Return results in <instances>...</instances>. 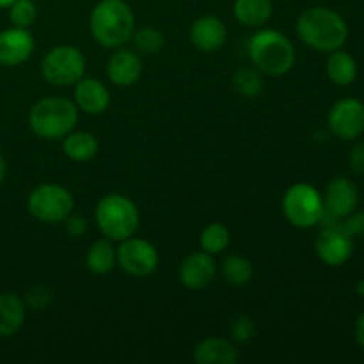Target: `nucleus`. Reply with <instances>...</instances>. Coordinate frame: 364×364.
Listing matches in <instances>:
<instances>
[{
  "label": "nucleus",
  "instance_id": "28",
  "mask_svg": "<svg viewBox=\"0 0 364 364\" xmlns=\"http://www.w3.org/2000/svg\"><path fill=\"white\" fill-rule=\"evenodd\" d=\"M9 18L14 27H31L38 18V7H36L34 0H16L9 7Z\"/></svg>",
  "mask_w": 364,
  "mask_h": 364
},
{
  "label": "nucleus",
  "instance_id": "14",
  "mask_svg": "<svg viewBox=\"0 0 364 364\" xmlns=\"http://www.w3.org/2000/svg\"><path fill=\"white\" fill-rule=\"evenodd\" d=\"M142 75V60L132 48H119L110 55L107 63V77L117 87H130L137 84Z\"/></svg>",
  "mask_w": 364,
  "mask_h": 364
},
{
  "label": "nucleus",
  "instance_id": "9",
  "mask_svg": "<svg viewBox=\"0 0 364 364\" xmlns=\"http://www.w3.org/2000/svg\"><path fill=\"white\" fill-rule=\"evenodd\" d=\"M160 263L159 251L142 238L130 237L117 247V265L132 277H148L156 272Z\"/></svg>",
  "mask_w": 364,
  "mask_h": 364
},
{
  "label": "nucleus",
  "instance_id": "33",
  "mask_svg": "<svg viewBox=\"0 0 364 364\" xmlns=\"http://www.w3.org/2000/svg\"><path fill=\"white\" fill-rule=\"evenodd\" d=\"M64 224H66V231L68 235H71V237H80V235H84L85 231H87V223H85L84 217L80 215H70L66 220H64Z\"/></svg>",
  "mask_w": 364,
  "mask_h": 364
},
{
  "label": "nucleus",
  "instance_id": "6",
  "mask_svg": "<svg viewBox=\"0 0 364 364\" xmlns=\"http://www.w3.org/2000/svg\"><path fill=\"white\" fill-rule=\"evenodd\" d=\"M281 210L291 226L299 230L315 228L323 215L322 194L309 183H295L284 192Z\"/></svg>",
  "mask_w": 364,
  "mask_h": 364
},
{
  "label": "nucleus",
  "instance_id": "32",
  "mask_svg": "<svg viewBox=\"0 0 364 364\" xmlns=\"http://www.w3.org/2000/svg\"><path fill=\"white\" fill-rule=\"evenodd\" d=\"M348 162H350V169L354 171V174L364 176V142H359L358 146H354L350 156H348Z\"/></svg>",
  "mask_w": 364,
  "mask_h": 364
},
{
  "label": "nucleus",
  "instance_id": "8",
  "mask_svg": "<svg viewBox=\"0 0 364 364\" xmlns=\"http://www.w3.org/2000/svg\"><path fill=\"white\" fill-rule=\"evenodd\" d=\"M41 73L55 87L75 85L85 73V57L77 46L60 45L48 50L43 57Z\"/></svg>",
  "mask_w": 364,
  "mask_h": 364
},
{
  "label": "nucleus",
  "instance_id": "11",
  "mask_svg": "<svg viewBox=\"0 0 364 364\" xmlns=\"http://www.w3.org/2000/svg\"><path fill=\"white\" fill-rule=\"evenodd\" d=\"M315 251L320 262L329 267H341L354 252V238L345 231L341 223L327 224L316 237Z\"/></svg>",
  "mask_w": 364,
  "mask_h": 364
},
{
  "label": "nucleus",
  "instance_id": "31",
  "mask_svg": "<svg viewBox=\"0 0 364 364\" xmlns=\"http://www.w3.org/2000/svg\"><path fill=\"white\" fill-rule=\"evenodd\" d=\"M341 226L352 238H364V210L352 212L347 219L341 220Z\"/></svg>",
  "mask_w": 364,
  "mask_h": 364
},
{
  "label": "nucleus",
  "instance_id": "35",
  "mask_svg": "<svg viewBox=\"0 0 364 364\" xmlns=\"http://www.w3.org/2000/svg\"><path fill=\"white\" fill-rule=\"evenodd\" d=\"M6 173H7L6 159H4V153H2V149H0V187H2L4 180H6Z\"/></svg>",
  "mask_w": 364,
  "mask_h": 364
},
{
  "label": "nucleus",
  "instance_id": "27",
  "mask_svg": "<svg viewBox=\"0 0 364 364\" xmlns=\"http://www.w3.org/2000/svg\"><path fill=\"white\" fill-rule=\"evenodd\" d=\"M132 41H134L135 50H139L144 55H155L166 45L162 31L155 27H141L139 31H134Z\"/></svg>",
  "mask_w": 364,
  "mask_h": 364
},
{
  "label": "nucleus",
  "instance_id": "17",
  "mask_svg": "<svg viewBox=\"0 0 364 364\" xmlns=\"http://www.w3.org/2000/svg\"><path fill=\"white\" fill-rule=\"evenodd\" d=\"M188 38L199 52H217L219 48H223L228 39L226 25L217 16H201L191 25Z\"/></svg>",
  "mask_w": 364,
  "mask_h": 364
},
{
  "label": "nucleus",
  "instance_id": "22",
  "mask_svg": "<svg viewBox=\"0 0 364 364\" xmlns=\"http://www.w3.org/2000/svg\"><path fill=\"white\" fill-rule=\"evenodd\" d=\"M326 73L333 84L347 87V85L354 84V80L358 78V63L348 52H343L341 48L334 50L327 59Z\"/></svg>",
  "mask_w": 364,
  "mask_h": 364
},
{
  "label": "nucleus",
  "instance_id": "2",
  "mask_svg": "<svg viewBox=\"0 0 364 364\" xmlns=\"http://www.w3.org/2000/svg\"><path fill=\"white\" fill-rule=\"evenodd\" d=\"M89 31L105 48H119L135 31L134 11L124 0H100L89 16Z\"/></svg>",
  "mask_w": 364,
  "mask_h": 364
},
{
  "label": "nucleus",
  "instance_id": "34",
  "mask_svg": "<svg viewBox=\"0 0 364 364\" xmlns=\"http://www.w3.org/2000/svg\"><path fill=\"white\" fill-rule=\"evenodd\" d=\"M354 336H355V341H358L359 347L364 350V313L361 316L358 318V322H355V327H354Z\"/></svg>",
  "mask_w": 364,
  "mask_h": 364
},
{
  "label": "nucleus",
  "instance_id": "1",
  "mask_svg": "<svg viewBox=\"0 0 364 364\" xmlns=\"http://www.w3.org/2000/svg\"><path fill=\"white\" fill-rule=\"evenodd\" d=\"M297 36L316 52L340 50L348 39V25L341 14L329 7H309L299 16Z\"/></svg>",
  "mask_w": 364,
  "mask_h": 364
},
{
  "label": "nucleus",
  "instance_id": "13",
  "mask_svg": "<svg viewBox=\"0 0 364 364\" xmlns=\"http://www.w3.org/2000/svg\"><path fill=\"white\" fill-rule=\"evenodd\" d=\"M217 274L215 259L212 255L205 251H196L185 256L178 269L180 283L188 290H203L213 283Z\"/></svg>",
  "mask_w": 364,
  "mask_h": 364
},
{
  "label": "nucleus",
  "instance_id": "5",
  "mask_svg": "<svg viewBox=\"0 0 364 364\" xmlns=\"http://www.w3.org/2000/svg\"><path fill=\"white\" fill-rule=\"evenodd\" d=\"M95 219L103 237L112 242H123L134 237L141 224L137 205L123 194H109L100 199Z\"/></svg>",
  "mask_w": 364,
  "mask_h": 364
},
{
  "label": "nucleus",
  "instance_id": "7",
  "mask_svg": "<svg viewBox=\"0 0 364 364\" xmlns=\"http://www.w3.org/2000/svg\"><path fill=\"white\" fill-rule=\"evenodd\" d=\"M75 199L68 188L57 183H43L28 194L27 208L34 219L45 224L64 223L71 215Z\"/></svg>",
  "mask_w": 364,
  "mask_h": 364
},
{
  "label": "nucleus",
  "instance_id": "12",
  "mask_svg": "<svg viewBox=\"0 0 364 364\" xmlns=\"http://www.w3.org/2000/svg\"><path fill=\"white\" fill-rule=\"evenodd\" d=\"M327 123L338 139L354 141L364 132V103L355 98L340 100L329 110Z\"/></svg>",
  "mask_w": 364,
  "mask_h": 364
},
{
  "label": "nucleus",
  "instance_id": "26",
  "mask_svg": "<svg viewBox=\"0 0 364 364\" xmlns=\"http://www.w3.org/2000/svg\"><path fill=\"white\" fill-rule=\"evenodd\" d=\"M230 231H228V228L224 226V224L220 223H212L208 224V226L203 230L201 233V249L205 252H208V255L215 256V255H220V252H224L228 249V245H230Z\"/></svg>",
  "mask_w": 364,
  "mask_h": 364
},
{
  "label": "nucleus",
  "instance_id": "30",
  "mask_svg": "<svg viewBox=\"0 0 364 364\" xmlns=\"http://www.w3.org/2000/svg\"><path fill=\"white\" fill-rule=\"evenodd\" d=\"M52 301V291L48 290L46 287H34L31 291L27 294V301L25 304L28 306L31 309H45L46 306L50 304Z\"/></svg>",
  "mask_w": 364,
  "mask_h": 364
},
{
  "label": "nucleus",
  "instance_id": "20",
  "mask_svg": "<svg viewBox=\"0 0 364 364\" xmlns=\"http://www.w3.org/2000/svg\"><path fill=\"white\" fill-rule=\"evenodd\" d=\"M272 0H235L233 14L245 27H262L272 18Z\"/></svg>",
  "mask_w": 364,
  "mask_h": 364
},
{
  "label": "nucleus",
  "instance_id": "29",
  "mask_svg": "<svg viewBox=\"0 0 364 364\" xmlns=\"http://www.w3.org/2000/svg\"><path fill=\"white\" fill-rule=\"evenodd\" d=\"M255 333L256 327L251 316L238 315L231 320L230 334L235 341H238V343H247V341H251L252 338H255Z\"/></svg>",
  "mask_w": 364,
  "mask_h": 364
},
{
  "label": "nucleus",
  "instance_id": "19",
  "mask_svg": "<svg viewBox=\"0 0 364 364\" xmlns=\"http://www.w3.org/2000/svg\"><path fill=\"white\" fill-rule=\"evenodd\" d=\"M25 322V302L13 291L0 294V336H14Z\"/></svg>",
  "mask_w": 364,
  "mask_h": 364
},
{
  "label": "nucleus",
  "instance_id": "10",
  "mask_svg": "<svg viewBox=\"0 0 364 364\" xmlns=\"http://www.w3.org/2000/svg\"><path fill=\"white\" fill-rule=\"evenodd\" d=\"M323 215L320 224H338L355 212L359 203L358 187L348 178H336L331 181L323 194Z\"/></svg>",
  "mask_w": 364,
  "mask_h": 364
},
{
  "label": "nucleus",
  "instance_id": "4",
  "mask_svg": "<svg viewBox=\"0 0 364 364\" xmlns=\"http://www.w3.org/2000/svg\"><path fill=\"white\" fill-rule=\"evenodd\" d=\"M247 52L256 70L269 77L287 75L295 66V59H297L294 43L283 32L274 31V28H263L256 32L249 41Z\"/></svg>",
  "mask_w": 364,
  "mask_h": 364
},
{
  "label": "nucleus",
  "instance_id": "18",
  "mask_svg": "<svg viewBox=\"0 0 364 364\" xmlns=\"http://www.w3.org/2000/svg\"><path fill=\"white\" fill-rule=\"evenodd\" d=\"M238 359L237 347L224 338L208 336L194 348V361L199 364H235Z\"/></svg>",
  "mask_w": 364,
  "mask_h": 364
},
{
  "label": "nucleus",
  "instance_id": "36",
  "mask_svg": "<svg viewBox=\"0 0 364 364\" xmlns=\"http://www.w3.org/2000/svg\"><path fill=\"white\" fill-rule=\"evenodd\" d=\"M355 291H358L359 297H364V279L359 281L358 287H355Z\"/></svg>",
  "mask_w": 364,
  "mask_h": 364
},
{
  "label": "nucleus",
  "instance_id": "37",
  "mask_svg": "<svg viewBox=\"0 0 364 364\" xmlns=\"http://www.w3.org/2000/svg\"><path fill=\"white\" fill-rule=\"evenodd\" d=\"M16 0H0V9H6V7H11Z\"/></svg>",
  "mask_w": 364,
  "mask_h": 364
},
{
  "label": "nucleus",
  "instance_id": "16",
  "mask_svg": "<svg viewBox=\"0 0 364 364\" xmlns=\"http://www.w3.org/2000/svg\"><path fill=\"white\" fill-rule=\"evenodd\" d=\"M75 105L89 116H100L110 105V91L103 82L82 77L75 84Z\"/></svg>",
  "mask_w": 364,
  "mask_h": 364
},
{
  "label": "nucleus",
  "instance_id": "21",
  "mask_svg": "<svg viewBox=\"0 0 364 364\" xmlns=\"http://www.w3.org/2000/svg\"><path fill=\"white\" fill-rule=\"evenodd\" d=\"M85 265L95 276H105L112 272L117 265V249H114L112 240L100 238L89 245L85 252Z\"/></svg>",
  "mask_w": 364,
  "mask_h": 364
},
{
  "label": "nucleus",
  "instance_id": "3",
  "mask_svg": "<svg viewBox=\"0 0 364 364\" xmlns=\"http://www.w3.org/2000/svg\"><path fill=\"white\" fill-rule=\"evenodd\" d=\"M78 123V107L63 96H48L32 105L28 127L43 141H63Z\"/></svg>",
  "mask_w": 364,
  "mask_h": 364
},
{
  "label": "nucleus",
  "instance_id": "15",
  "mask_svg": "<svg viewBox=\"0 0 364 364\" xmlns=\"http://www.w3.org/2000/svg\"><path fill=\"white\" fill-rule=\"evenodd\" d=\"M34 52V38L23 27H11L0 32V64L18 66Z\"/></svg>",
  "mask_w": 364,
  "mask_h": 364
},
{
  "label": "nucleus",
  "instance_id": "25",
  "mask_svg": "<svg viewBox=\"0 0 364 364\" xmlns=\"http://www.w3.org/2000/svg\"><path fill=\"white\" fill-rule=\"evenodd\" d=\"M231 82H233V89L237 91V95H240L242 98H258L263 92L262 71L256 68H238L233 73Z\"/></svg>",
  "mask_w": 364,
  "mask_h": 364
},
{
  "label": "nucleus",
  "instance_id": "24",
  "mask_svg": "<svg viewBox=\"0 0 364 364\" xmlns=\"http://www.w3.org/2000/svg\"><path fill=\"white\" fill-rule=\"evenodd\" d=\"M220 272L231 287H245L251 283L255 269H252V263L244 256L230 255L220 263Z\"/></svg>",
  "mask_w": 364,
  "mask_h": 364
},
{
  "label": "nucleus",
  "instance_id": "23",
  "mask_svg": "<svg viewBox=\"0 0 364 364\" xmlns=\"http://www.w3.org/2000/svg\"><path fill=\"white\" fill-rule=\"evenodd\" d=\"M63 151L73 162H89L98 153V141L91 132H70L63 139Z\"/></svg>",
  "mask_w": 364,
  "mask_h": 364
}]
</instances>
